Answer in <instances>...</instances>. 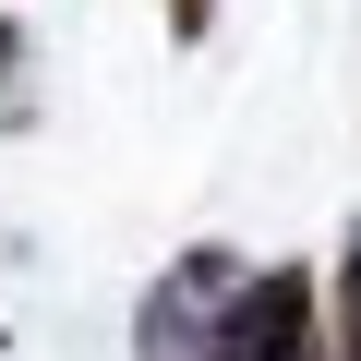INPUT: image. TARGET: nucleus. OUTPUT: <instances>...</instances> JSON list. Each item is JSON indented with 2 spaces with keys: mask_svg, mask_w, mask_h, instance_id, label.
Wrapping results in <instances>:
<instances>
[{
  "mask_svg": "<svg viewBox=\"0 0 361 361\" xmlns=\"http://www.w3.org/2000/svg\"><path fill=\"white\" fill-rule=\"evenodd\" d=\"M313 361H361V229H349L337 265L313 277Z\"/></svg>",
  "mask_w": 361,
  "mask_h": 361,
  "instance_id": "nucleus-2",
  "label": "nucleus"
},
{
  "mask_svg": "<svg viewBox=\"0 0 361 361\" xmlns=\"http://www.w3.org/2000/svg\"><path fill=\"white\" fill-rule=\"evenodd\" d=\"M205 25H217V0H169V37H180V49H193Z\"/></svg>",
  "mask_w": 361,
  "mask_h": 361,
  "instance_id": "nucleus-4",
  "label": "nucleus"
},
{
  "mask_svg": "<svg viewBox=\"0 0 361 361\" xmlns=\"http://www.w3.org/2000/svg\"><path fill=\"white\" fill-rule=\"evenodd\" d=\"M13 85H25V25L0 13V121H13Z\"/></svg>",
  "mask_w": 361,
  "mask_h": 361,
  "instance_id": "nucleus-3",
  "label": "nucleus"
},
{
  "mask_svg": "<svg viewBox=\"0 0 361 361\" xmlns=\"http://www.w3.org/2000/svg\"><path fill=\"white\" fill-rule=\"evenodd\" d=\"M229 289H241V253H229V241H193V253L145 289V313H133V361H205Z\"/></svg>",
  "mask_w": 361,
  "mask_h": 361,
  "instance_id": "nucleus-1",
  "label": "nucleus"
}]
</instances>
